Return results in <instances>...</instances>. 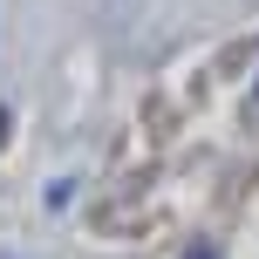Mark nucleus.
Returning a JSON list of instances; mask_svg holds the SVG:
<instances>
[{
    "instance_id": "1",
    "label": "nucleus",
    "mask_w": 259,
    "mask_h": 259,
    "mask_svg": "<svg viewBox=\"0 0 259 259\" xmlns=\"http://www.w3.org/2000/svg\"><path fill=\"white\" fill-rule=\"evenodd\" d=\"M184 259H211V252H205V246H198V252H184Z\"/></svg>"
}]
</instances>
